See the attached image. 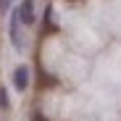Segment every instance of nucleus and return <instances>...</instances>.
<instances>
[{
    "label": "nucleus",
    "instance_id": "obj_1",
    "mask_svg": "<svg viewBox=\"0 0 121 121\" xmlns=\"http://www.w3.org/2000/svg\"><path fill=\"white\" fill-rule=\"evenodd\" d=\"M29 76H32L29 66H16V69H13V87H16L18 92H26V90H29Z\"/></svg>",
    "mask_w": 121,
    "mask_h": 121
},
{
    "label": "nucleus",
    "instance_id": "obj_2",
    "mask_svg": "<svg viewBox=\"0 0 121 121\" xmlns=\"http://www.w3.org/2000/svg\"><path fill=\"white\" fill-rule=\"evenodd\" d=\"M16 13H18V21L24 26H32L34 24V0H21V5L16 8Z\"/></svg>",
    "mask_w": 121,
    "mask_h": 121
},
{
    "label": "nucleus",
    "instance_id": "obj_3",
    "mask_svg": "<svg viewBox=\"0 0 121 121\" xmlns=\"http://www.w3.org/2000/svg\"><path fill=\"white\" fill-rule=\"evenodd\" d=\"M18 24H21V21H18V13L13 11V13H11V26H8V34H11V45H13L16 50H21V48H24V39H21V34H18Z\"/></svg>",
    "mask_w": 121,
    "mask_h": 121
},
{
    "label": "nucleus",
    "instance_id": "obj_4",
    "mask_svg": "<svg viewBox=\"0 0 121 121\" xmlns=\"http://www.w3.org/2000/svg\"><path fill=\"white\" fill-rule=\"evenodd\" d=\"M0 108H3V111H8V108H11V100H8V90H3V87H0Z\"/></svg>",
    "mask_w": 121,
    "mask_h": 121
},
{
    "label": "nucleus",
    "instance_id": "obj_5",
    "mask_svg": "<svg viewBox=\"0 0 121 121\" xmlns=\"http://www.w3.org/2000/svg\"><path fill=\"white\" fill-rule=\"evenodd\" d=\"M11 8V0H0V13H5Z\"/></svg>",
    "mask_w": 121,
    "mask_h": 121
}]
</instances>
